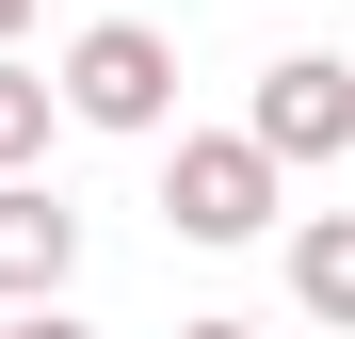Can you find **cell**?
Wrapping results in <instances>:
<instances>
[{"label": "cell", "instance_id": "7a4b0ae2", "mask_svg": "<svg viewBox=\"0 0 355 339\" xmlns=\"http://www.w3.org/2000/svg\"><path fill=\"white\" fill-rule=\"evenodd\" d=\"M162 226H178V243H259V226H275V162H259L243 130H178Z\"/></svg>", "mask_w": 355, "mask_h": 339}, {"label": "cell", "instance_id": "3957f363", "mask_svg": "<svg viewBox=\"0 0 355 339\" xmlns=\"http://www.w3.org/2000/svg\"><path fill=\"white\" fill-rule=\"evenodd\" d=\"M243 146L275 162V178H291V162H339V146H355V65H339V49H291V65H259Z\"/></svg>", "mask_w": 355, "mask_h": 339}, {"label": "cell", "instance_id": "5b68a950", "mask_svg": "<svg viewBox=\"0 0 355 339\" xmlns=\"http://www.w3.org/2000/svg\"><path fill=\"white\" fill-rule=\"evenodd\" d=\"M291 291H307V323H355V210L291 226Z\"/></svg>", "mask_w": 355, "mask_h": 339}, {"label": "cell", "instance_id": "8992f818", "mask_svg": "<svg viewBox=\"0 0 355 339\" xmlns=\"http://www.w3.org/2000/svg\"><path fill=\"white\" fill-rule=\"evenodd\" d=\"M49 113H65V97H49V65H17V49H0V178L49 146Z\"/></svg>", "mask_w": 355, "mask_h": 339}, {"label": "cell", "instance_id": "6da1fadb", "mask_svg": "<svg viewBox=\"0 0 355 339\" xmlns=\"http://www.w3.org/2000/svg\"><path fill=\"white\" fill-rule=\"evenodd\" d=\"M49 97H65L81 130H162V113H178V49H162L146 17H97L65 65H49Z\"/></svg>", "mask_w": 355, "mask_h": 339}, {"label": "cell", "instance_id": "52a82bcc", "mask_svg": "<svg viewBox=\"0 0 355 339\" xmlns=\"http://www.w3.org/2000/svg\"><path fill=\"white\" fill-rule=\"evenodd\" d=\"M0 339H97V323H65V307H17V323H0Z\"/></svg>", "mask_w": 355, "mask_h": 339}, {"label": "cell", "instance_id": "9c48e42d", "mask_svg": "<svg viewBox=\"0 0 355 339\" xmlns=\"http://www.w3.org/2000/svg\"><path fill=\"white\" fill-rule=\"evenodd\" d=\"M178 339H259V323H178Z\"/></svg>", "mask_w": 355, "mask_h": 339}, {"label": "cell", "instance_id": "277c9868", "mask_svg": "<svg viewBox=\"0 0 355 339\" xmlns=\"http://www.w3.org/2000/svg\"><path fill=\"white\" fill-rule=\"evenodd\" d=\"M65 275H81V210L49 178H0V307H65Z\"/></svg>", "mask_w": 355, "mask_h": 339}, {"label": "cell", "instance_id": "ba28073f", "mask_svg": "<svg viewBox=\"0 0 355 339\" xmlns=\"http://www.w3.org/2000/svg\"><path fill=\"white\" fill-rule=\"evenodd\" d=\"M17 33H33V0H0V49H17Z\"/></svg>", "mask_w": 355, "mask_h": 339}]
</instances>
